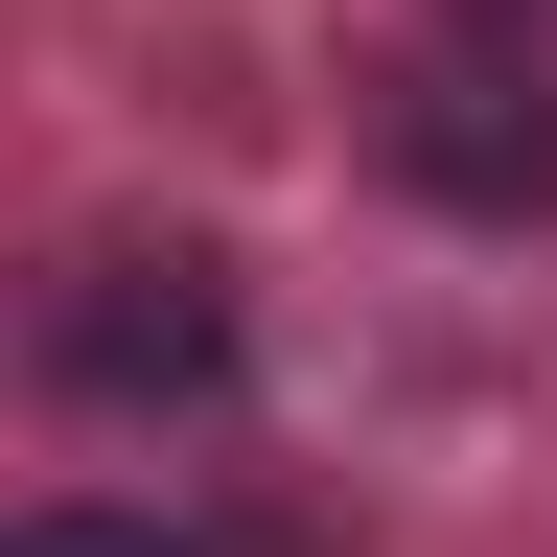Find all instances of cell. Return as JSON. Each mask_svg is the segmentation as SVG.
<instances>
[{
    "label": "cell",
    "instance_id": "2",
    "mask_svg": "<svg viewBox=\"0 0 557 557\" xmlns=\"http://www.w3.org/2000/svg\"><path fill=\"white\" fill-rule=\"evenodd\" d=\"M395 163L442 209H557V94H511V70H418L395 94Z\"/></svg>",
    "mask_w": 557,
    "mask_h": 557
},
{
    "label": "cell",
    "instance_id": "1",
    "mask_svg": "<svg viewBox=\"0 0 557 557\" xmlns=\"http://www.w3.org/2000/svg\"><path fill=\"white\" fill-rule=\"evenodd\" d=\"M47 372L70 395H209V372H233V278H209V256H94L47 302Z\"/></svg>",
    "mask_w": 557,
    "mask_h": 557
},
{
    "label": "cell",
    "instance_id": "3",
    "mask_svg": "<svg viewBox=\"0 0 557 557\" xmlns=\"http://www.w3.org/2000/svg\"><path fill=\"white\" fill-rule=\"evenodd\" d=\"M0 557H186V534H139V511H24Z\"/></svg>",
    "mask_w": 557,
    "mask_h": 557
}]
</instances>
